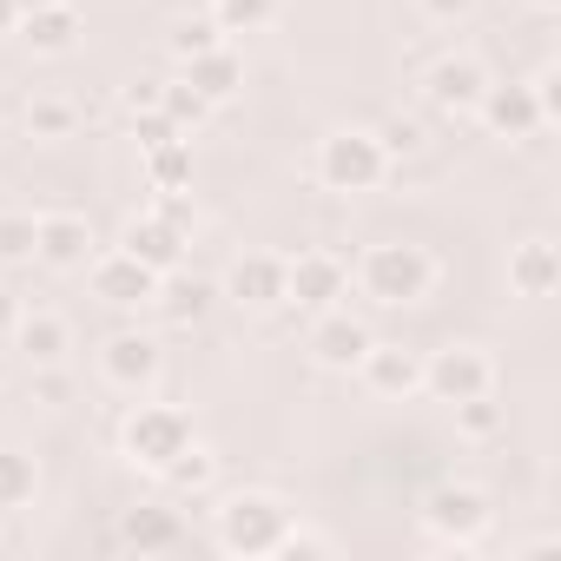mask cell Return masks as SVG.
<instances>
[{
    "instance_id": "cell-6",
    "label": "cell",
    "mask_w": 561,
    "mask_h": 561,
    "mask_svg": "<svg viewBox=\"0 0 561 561\" xmlns=\"http://www.w3.org/2000/svg\"><path fill=\"white\" fill-rule=\"evenodd\" d=\"M423 390L436 403H469V397H489L495 390V364L476 351V344H443L436 357H423Z\"/></svg>"
},
{
    "instance_id": "cell-38",
    "label": "cell",
    "mask_w": 561,
    "mask_h": 561,
    "mask_svg": "<svg viewBox=\"0 0 561 561\" xmlns=\"http://www.w3.org/2000/svg\"><path fill=\"white\" fill-rule=\"evenodd\" d=\"M14 318H21V305H14V291H0V337H14Z\"/></svg>"
},
{
    "instance_id": "cell-34",
    "label": "cell",
    "mask_w": 561,
    "mask_h": 561,
    "mask_svg": "<svg viewBox=\"0 0 561 561\" xmlns=\"http://www.w3.org/2000/svg\"><path fill=\"white\" fill-rule=\"evenodd\" d=\"M277 554H291V561H298V554H331V535H318V528H298V522H291V528H285V541H277Z\"/></svg>"
},
{
    "instance_id": "cell-39",
    "label": "cell",
    "mask_w": 561,
    "mask_h": 561,
    "mask_svg": "<svg viewBox=\"0 0 561 561\" xmlns=\"http://www.w3.org/2000/svg\"><path fill=\"white\" fill-rule=\"evenodd\" d=\"M34 390H41V397H47V403H60V377H54V364H47V370H41V377H34Z\"/></svg>"
},
{
    "instance_id": "cell-36",
    "label": "cell",
    "mask_w": 561,
    "mask_h": 561,
    "mask_svg": "<svg viewBox=\"0 0 561 561\" xmlns=\"http://www.w3.org/2000/svg\"><path fill=\"white\" fill-rule=\"evenodd\" d=\"M152 218H165V225L192 231V205H185V192H152Z\"/></svg>"
},
{
    "instance_id": "cell-30",
    "label": "cell",
    "mask_w": 561,
    "mask_h": 561,
    "mask_svg": "<svg viewBox=\"0 0 561 561\" xmlns=\"http://www.w3.org/2000/svg\"><path fill=\"white\" fill-rule=\"evenodd\" d=\"M34 257V211H0V264Z\"/></svg>"
},
{
    "instance_id": "cell-22",
    "label": "cell",
    "mask_w": 561,
    "mask_h": 561,
    "mask_svg": "<svg viewBox=\"0 0 561 561\" xmlns=\"http://www.w3.org/2000/svg\"><path fill=\"white\" fill-rule=\"evenodd\" d=\"M211 298H218V285H211V277H179V271H165L152 305H159L172 324H198V318L211 311Z\"/></svg>"
},
{
    "instance_id": "cell-37",
    "label": "cell",
    "mask_w": 561,
    "mask_h": 561,
    "mask_svg": "<svg viewBox=\"0 0 561 561\" xmlns=\"http://www.w3.org/2000/svg\"><path fill=\"white\" fill-rule=\"evenodd\" d=\"M159 87H165V80H133V87H126V113H152V106H159Z\"/></svg>"
},
{
    "instance_id": "cell-16",
    "label": "cell",
    "mask_w": 561,
    "mask_h": 561,
    "mask_svg": "<svg viewBox=\"0 0 561 561\" xmlns=\"http://www.w3.org/2000/svg\"><path fill=\"white\" fill-rule=\"evenodd\" d=\"M185 541V515L172 502H146V508H126L119 528H113V548L126 554H172Z\"/></svg>"
},
{
    "instance_id": "cell-7",
    "label": "cell",
    "mask_w": 561,
    "mask_h": 561,
    "mask_svg": "<svg viewBox=\"0 0 561 561\" xmlns=\"http://www.w3.org/2000/svg\"><path fill=\"white\" fill-rule=\"evenodd\" d=\"M344 291H351V264L337 257V251H298V257H285V305H298V311H331V305H344Z\"/></svg>"
},
{
    "instance_id": "cell-5",
    "label": "cell",
    "mask_w": 561,
    "mask_h": 561,
    "mask_svg": "<svg viewBox=\"0 0 561 561\" xmlns=\"http://www.w3.org/2000/svg\"><path fill=\"white\" fill-rule=\"evenodd\" d=\"M489 495L476 489V482H443V489H430L423 495V528L443 541V548H476L482 535H489Z\"/></svg>"
},
{
    "instance_id": "cell-35",
    "label": "cell",
    "mask_w": 561,
    "mask_h": 561,
    "mask_svg": "<svg viewBox=\"0 0 561 561\" xmlns=\"http://www.w3.org/2000/svg\"><path fill=\"white\" fill-rule=\"evenodd\" d=\"M416 8H423V21H436V27H456V21L476 14V0H416Z\"/></svg>"
},
{
    "instance_id": "cell-33",
    "label": "cell",
    "mask_w": 561,
    "mask_h": 561,
    "mask_svg": "<svg viewBox=\"0 0 561 561\" xmlns=\"http://www.w3.org/2000/svg\"><path fill=\"white\" fill-rule=\"evenodd\" d=\"M133 139H139V152H152V146H165V139H185V133H179V126H172V119L152 106V113H133Z\"/></svg>"
},
{
    "instance_id": "cell-40",
    "label": "cell",
    "mask_w": 561,
    "mask_h": 561,
    "mask_svg": "<svg viewBox=\"0 0 561 561\" xmlns=\"http://www.w3.org/2000/svg\"><path fill=\"white\" fill-rule=\"evenodd\" d=\"M21 27V8H14V0H0V34H14Z\"/></svg>"
},
{
    "instance_id": "cell-28",
    "label": "cell",
    "mask_w": 561,
    "mask_h": 561,
    "mask_svg": "<svg viewBox=\"0 0 561 561\" xmlns=\"http://www.w3.org/2000/svg\"><path fill=\"white\" fill-rule=\"evenodd\" d=\"M271 14H277V0H211L218 34H251V27H264Z\"/></svg>"
},
{
    "instance_id": "cell-8",
    "label": "cell",
    "mask_w": 561,
    "mask_h": 561,
    "mask_svg": "<svg viewBox=\"0 0 561 561\" xmlns=\"http://www.w3.org/2000/svg\"><path fill=\"white\" fill-rule=\"evenodd\" d=\"M87 277H93V298L113 305V311H139L159 298V271L139 264L133 251H106V257H87Z\"/></svg>"
},
{
    "instance_id": "cell-20",
    "label": "cell",
    "mask_w": 561,
    "mask_h": 561,
    "mask_svg": "<svg viewBox=\"0 0 561 561\" xmlns=\"http://www.w3.org/2000/svg\"><path fill=\"white\" fill-rule=\"evenodd\" d=\"M179 80H185L192 93H205L211 106H225V100H231V93L244 87V60H238V54H231V47L218 41V47H205V54H192Z\"/></svg>"
},
{
    "instance_id": "cell-3",
    "label": "cell",
    "mask_w": 561,
    "mask_h": 561,
    "mask_svg": "<svg viewBox=\"0 0 561 561\" xmlns=\"http://www.w3.org/2000/svg\"><path fill=\"white\" fill-rule=\"evenodd\" d=\"M383 179H390V159H383L377 133L344 126V133H331V139L318 146V185H324V192L357 198V192H377Z\"/></svg>"
},
{
    "instance_id": "cell-17",
    "label": "cell",
    "mask_w": 561,
    "mask_h": 561,
    "mask_svg": "<svg viewBox=\"0 0 561 561\" xmlns=\"http://www.w3.org/2000/svg\"><path fill=\"white\" fill-rule=\"evenodd\" d=\"M554 285H561V251H554V238L508 244V291L515 298H554Z\"/></svg>"
},
{
    "instance_id": "cell-27",
    "label": "cell",
    "mask_w": 561,
    "mask_h": 561,
    "mask_svg": "<svg viewBox=\"0 0 561 561\" xmlns=\"http://www.w3.org/2000/svg\"><path fill=\"white\" fill-rule=\"evenodd\" d=\"M159 113H165V119H172V126L192 139V133L211 119V100H205V93H192L185 80H172V87H159Z\"/></svg>"
},
{
    "instance_id": "cell-15",
    "label": "cell",
    "mask_w": 561,
    "mask_h": 561,
    "mask_svg": "<svg viewBox=\"0 0 561 561\" xmlns=\"http://www.w3.org/2000/svg\"><path fill=\"white\" fill-rule=\"evenodd\" d=\"M370 344H377V337H370V324H364V318H351L344 305L318 311V324H311V357H318L324 370H357Z\"/></svg>"
},
{
    "instance_id": "cell-43",
    "label": "cell",
    "mask_w": 561,
    "mask_h": 561,
    "mask_svg": "<svg viewBox=\"0 0 561 561\" xmlns=\"http://www.w3.org/2000/svg\"><path fill=\"white\" fill-rule=\"evenodd\" d=\"M0 383H8V357H0Z\"/></svg>"
},
{
    "instance_id": "cell-11",
    "label": "cell",
    "mask_w": 561,
    "mask_h": 561,
    "mask_svg": "<svg viewBox=\"0 0 561 561\" xmlns=\"http://www.w3.org/2000/svg\"><path fill=\"white\" fill-rule=\"evenodd\" d=\"M357 377H364V390H370L377 403H410V397H423V357L403 351V344H370L364 364H357Z\"/></svg>"
},
{
    "instance_id": "cell-14",
    "label": "cell",
    "mask_w": 561,
    "mask_h": 561,
    "mask_svg": "<svg viewBox=\"0 0 561 561\" xmlns=\"http://www.w3.org/2000/svg\"><path fill=\"white\" fill-rule=\"evenodd\" d=\"M476 119H482L495 139H535V133L548 126V119H541V106H535V87H515V80H489V93H482Z\"/></svg>"
},
{
    "instance_id": "cell-12",
    "label": "cell",
    "mask_w": 561,
    "mask_h": 561,
    "mask_svg": "<svg viewBox=\"0 0 561 561\" xmlns=\"http://www.w3.org/2000/svg\"><path fill=\"white\" fill-rule=\"evenodd\" d=\"M34 257L47 271H87L93 257V225L80 211H41L34 218Z\"/></svg>"
},
{
    "instance_id": "cell-18",
    "label": "cell",
    "mask_w": 561,
    "mask_h": 561,
    "mask_svg": "<svg viewBox=\"0 0 561 561\" xmlns=\"http://www.w3.org/2000/svg\"><path fill=\"white\" fill-rule=\"evenodd\" d=\"M14 351L34 364V370H60L67 364V351H73V324L67 318H54V311H21L14 318Z\"/></svg>"
},
{
    "instance_id": "cell-1",
    "label": "cell",
    "mask_w": 561,
    "mask_h": 561,
    "mask_svg": "<svg viewBox=\"0 0 561 561\" xmlns=\"http://www.w3.org/2000/svg\"><path fill=\"white\" fill-rule=\"evenodd\" d=\"M351 285H357L370 305H383V311H403V305H423V298H430V285H436V257H430L423 244H403V238H390V244H370V251L357 257Z\"/></svg>"
},
{
    "instance_id": "cell-42",
    "label": "cell",
    "mask_w": 561,
    "mask_h": 561,
    "mask_svg": "<svg viewBox=\"0 0 561 561\" xmlns=\"http://www.w3.org/2000/svg\"><path fill=\"white\" fill-rule=\"evenodd\" d=\"M535 8H548V14H554V8H561V0H535Z\"/></svg>"
},
{
    "instance_id": "cell-31",
    "label": "cell",
    "mask_w": 561,
    "mask_h": 561,
    "mask_svg": "<svg viewBox=\"0 0 561 561\" xmlns=\"http://www.w3.org/2000/svg\"><path fill=\"white\" fill-rule=\"evenodd\" d=\"M456 430H462L469 443H489V436L502 430V410H495L489 397H469V403H456Z\"/></svg>"
},
{
    "instance_id": "cell-21",
    "label": "cell",
    "mask_w": 561,
    "mask_h": 561,
    "mask_svg": "<svg viewBox=\"0 0 561 561\" xmlns=\"http://www.w3.org/2000/svg\"><path fill=\"white\" fill-rule=\"evenodd\" d=\"M34 54H67L73 41H80V14H73V0H54V8H34V14H21V27H14Z\"/></svg>"
},
{
    "instance_id": "cell-25",
    "label": "cell",
    "mask_w": 561,
    "mask_h": 561,
    "mask_svg": "<svg viewBox=\"0 0 561 561\" xmlns=\"http://www.w3.org/2000/svg\"><path fill=\"white\" fill-rule=\"evenodd\" d=\"M27 133H34V139H73V133H80V106L60 100V93H41V100L27 106Z\"/></svg>"
},
{
    "instance_id": "cell-24",
    "label": "cell",
    "mask_w": 561,
    "mask_h": 561,
    "mask_svg": "<svg viewBox=\"0 0 561 561\" xmlns=\"http://www.w3.org/2000/svg\"><path fill=\"white\" fill-rule=\"evenodd\" d=\"M165 482H172L179 495H205V489L218 482V456H211V449H205V443L192 436V443H185V449H179V456L165 462Z\"/></svg>"
},
{
    "instance_id": "cell-2",
    "label": "cell",
    "mask_w": 561,
    "mask_h": 561,
    "mask_svg": "<svg viewBox=\"0 0 561 561\" xmlns=\"http://www.w3.org/2000/svg\"><path fill=\"white\" fill-rule=\"evenodd\" d=\"M285 528H291V502L271 495V489H231V495L211 508V541H218L225 554H244V561L277 554Z\"/></svg>"
},
{
    "instance_id": "cell-10",
    "label": "cell",
    "mask_w": 561,
    "mask_h": 561,
    "mask_svg": "<svg viewBox=\"0 0 561 561\" xmlns=\"http://www.w3.org/2000/svg\"><path fill=\"white\" fill-rule=\"evenodd\" d=\"M218 298H231V305H244V311H277V305H285V257H277V251H244V257L225 271Z\"/></svg>"
},
{
    "instance_id": "cell-26",
    "label": "cell",
    "mask_w": 561,
    "mask_h": 561,
    "mask_svg": "<svg viewBox=\"0 0 561 561\" xmlns=\"http://www.w3.org/2000/svg\"><path fill=\"white\" fill-rule=\"evenodd\" d=\"M34 489H41L34 462H27L21 449H0V515H14V508H27V502H34Z\"/></svg>"
},
{
    "instance_id": "cell-41",
    "label": "cell",
    "mask_w": 561,
    "mask_h": 561,
    "mask_svg": "<svg viewBox=\"0 0 561 561\" xmlns=\"http://www.w3.org/2000/svg\"><path fill=\"white\" fill-rule=\"evenodd\" d=\"M14 8H21V14H34V8H54V0H14Z\"/></svg>"
},
{
    "instance_id": "cell-13",
    "label": "cell",
    "mask_w": 561,
    "mask_h": 561,
    "mask_svg": "<svg viewBox=\"0 0 561 561\" xmlns=\"http://www.w3.org/2000/svg\"><path fill=\"white\" fill-rule=\"evenodd\" d=\"M159 364H165V351L146 337V331H119V337H106V351H100V377L113 383V390H152L159 383Z\"/></svg>"
},
{
    "instance_id": "cell-4",
    "label": "cell",
    "mask_w": 561,
    "mask_h": 561,
    "mask_svg": "<svg viewBox=\"0 0 561 561\" xmlns=\"http://www.w3.org/2000/svg\"><path fill=\"white\" fill-rule=\"evenodd\" d=\"M185 443H192V416H185L179 403H139V410L119 423V449H126V462L146 469V476H165V462H172Z\"/></svg>"
},
{
    "instance_id": "cell-23",
    "label": "cell",
    "mask_w": 561,
    "mask_h": 561,
    "mask_svg": "<svg viewBox=\"0 0 561 561\" xmlns=\"http://www.w3.org/2000/svg\"><path fill=\"white\" fill-rule=\"evenodd\" d=\"M192 185V139H165L146 152V192H185Z\"/></svg>"
},
{
    "instance_id": "cell-29",
    "label": "cell",
    "mask_w": 561,
    "mask_h": 561,
    "mask_svg": "<svg viewBox=\"0 0 561 561\" xmlns=\"http://www.w3.org/2000/svg\"><path fill=\"white\" fill-rule=\"evenodd\" d=\"M377 146H383V159H416V152L430 146V133H423V119L397 113V119H383V126H377Z\"/></svg>"
},
{
    "instance_id": "cell-19",
    "label": "cell",
    "mask_w": 561,
    "mask_h": 561,
    "mask_svg": "<svg viewBox=\"0 0 561 561\" xmlns=\"http://www.w3.org/2000/svg\"><path fill=\"white\" fill-rule=\"evenodd\" d=\"M119 251H133L139 264H152V271L165 277V271H179V264H185V231L146 211V218H133V225H126V238H119Z\"/></svg>"
},
{
    "instance_id": "cell-32",
    "label": "cell",
    "mask_w": 561,
    "mask_h": 561,
    "mask_svg": "<svg viewBox=\"0 0 561 561\" xmlns=\"http://www.w3.org/2000/svg\"><path fill=\"white\" fill-rule=\"evenodd\" d=\"M225 34H218V21H185L179 34H172V54L179 60H192V54H205V47H218Z\"/></svg>"
},
{
    "instance_id": "cell-9",
    "label": "cell",
    "mask_w": 561,
    "mask_h": 561,
    "mask_svg": "<svg viewBox=\"0 0 561 561\" xmlns=\"http://www.w3.org/2000/svg\"><path fill=\"white\" fill-rule=\"evenodd\" d=\"M423 93H430V106H436V113L469 119V113L482 106V93H489V67H482L476 54H443V60L423 73Z\"/></svg>"
}]
</instances>
